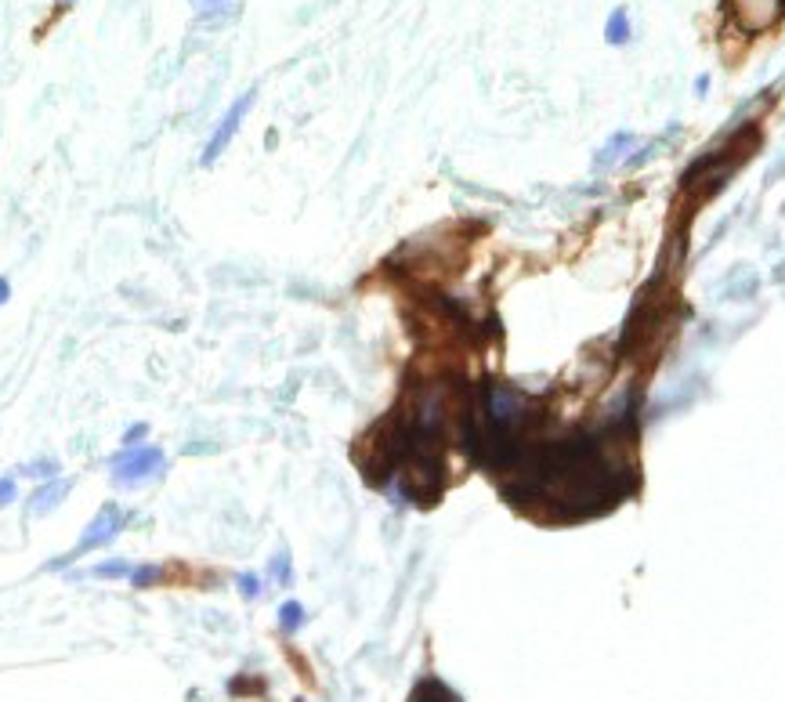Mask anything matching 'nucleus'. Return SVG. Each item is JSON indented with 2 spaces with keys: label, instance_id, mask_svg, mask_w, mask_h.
Returning <instances> with one entry per match:
<instances>
[{
  "label": "nucleus",
  "instance_id": "f257e3e1",
  "mask_svg": "<svg viewBox=\"0 0 785 702\" xmlns=\"http://www.w3.org/2000/svg\"><path fill=\"white\" fill-rule=\"evenodd\" d=\"M163 471H167V453L160 446H149V442L120 446L109 456V478H113L116 489H138L145 482H156Z\"/></svg>",
  "mask_w": 785,
  "mask_h": 702
},
{
  "label": "nucleus",
  "instance_id": "f03ea898",
  "mask_svg": "<svg viewBox=\"0 0 785 702\" xmlns=\"http://www.w3.org/2000/svg\"><path fill=\"white\" fill-rule=\"evenodd\" d=\"M127 522H131V514L123 511L120 503H102L95 518H91V522L84 525V532H80V540H76L73 551L62 554V558H51V561H48V572H62V569H69V565H73L76 558H84V554L102 551V547L116 543V536H120V532L127 529Z\"/></svg>",
  "mask_w": 785,
  "mask_h": 702
},
{
  "label": "nucleus",
  "instance_id": "7ed1b4c3",
  "mask_svg": "<svg viewBox=\"0 0 785 702\" xmlns=\"http://www.w3.org/2000/svg\"><path fill=\"white\" fill-rule=\"evenodd\" d=\"M254 98H257V91H254V87H250L246 95H239L236 102H232V105H228V109H225V116H221L218 127H214V134H210L207 149H203V156H199V160H203V167H210V163L218 160L221 152H225L228 145H232V138H236L239 127H243L246 113L254 109Z\"/></svg>",
  "mask_w": 785,
  "mask_h": 702
},
{
  "label": "nucleus",
  "instance_id": "20e7f679",
  "mask_svg": "<svg viewBox=\"0 0 785 702\" xmlns=\"http://www.w3.org/2000/svg\"><path fill=\"white\" fill-rule=\"evenodd\" d=\"M731 19L742 33H764V29L778 26V19L785 15V0H728Z\"/></svg>",
  "mask_w": 785,
  "mask_h": 702
},
{
  "label": "nucleus",
  "instance_id": "39448f33",
  "mask_svg": "<svg viewBox=\"0 0 785 702\" xmlns=\"http://www.w3.org/2000/svg\"><path fill=\"white\" fill-rule=\"evenodd\" d=\"M69 493H73V482H69V478H62V475L48 478V482H40V489H33V493H29L26 514H33V518H44V514L58 511V507L69 500Z\"/></svg>",
  "mask_w": 785,
  "mask_h": 702
},
{
  "label": "nucleus",
  "instance_id": "423d86ee",
  "mask_svg": "<svg viewBox=\"0 0 785 702\" xmlns=\"http://www.w3.org/2000/svg\"><path fill=\"white\" fill-rule=\"evenodd\" d=\"M634 40V22H630V11L612 8L605 19V44L608 48H626Z\"/></svg>",
  "mask_w": 785,
  "mask_h": 702
},
{
  "label": "nucleus",
  "instance_id": "0eeeda50",
  "mask_svg": "<svg viewBox=\"0 0 785 702\" xmlns=\"http://www.w3.org/2000/svg\"><path fill=\"white\" fill-rule=\"evenodd\" d=\"M131 561H123V558H109V561H102V565H95V569H87V572H76V576H91V579H127L131 576Z\"/></svg>",
  "mask_w": 785,
  "mask_h": 702
},
{
  "label": "nucleus",
  "instance_id": "6e6552de",
  "mask_svg": "<svg viewBox=\"0 0 785 702\" xmlns=\"http://www.w3.org/2000/svg\"><path fill=\"white\" fill-rule=\"evenodd\" d=\"M15 475L22 478H37V482H48V478L62 475V467H58V460H51V456H40V460H29V464H22Z\"/></svg>",
  "mask_w": 785,
  "mask_h": 702
},
{
  "label": "nucleus",
  "instance_id": "1a4fd4ad",
  "mask_svg": "<svg viewBox=\"0 0 785 702\" xmlns=\"http://www.w3.org/2000/svg\"><path fill=\"white\" fill-rule=\"evenodd\" d=\"M279 627H283L286 634H297V630L304 627L301 601H283V605H279Z\"/></svg>",
  "mask_w": 785,
  "mask_h": 702
},
{
  "label": "nucleus",
  "instance_id": "9d476101",
  "mask_svg": "<svg viewBox=\"0 0 785 702\" xmlns=\"http://www.w3.org/2000/svg\"><path fill=\"white\" fill-rule=\"evenodd\" d=\"M127 579H131L134 590H149V587H156V583L163 579V569L149 561V565H138V569H131V576H127Z\"/></svg>",
  "mask_w": 785,
  "mask_h": 702
},
{
  "label": "nucleus",
  "instance_id": "9b49d317",
  "mask_svg": "<svg viewBox=\"0 0 785 702\" xmlns=\"http://www.w3.org/2000/svg\"><path fill=\"white\" fill-rule=\"evenodd\" d=\"M268 576L279 583V587H290V579H294V565H290V554L279 551L272 561H268Z\"/></svg>",
  "mask_w": 785,
  "mask_h": 702
},
{
  "label": "nucleus",
  "instance_id": "f8f14e48",
  "mask_svg": "<svg viewBox=\"0 0 785 702\" xmlns=\"http://www.w3.org/2000/svg\"><path fill=\"white\" fill-rule=\"evenodd\" d=\"M236 587H239V594H243L246 601H254V598H261V587H265V583H261V576H257V572H243V576L236 579Z\"/></svg>",
  "mask_w": 785,
  "mask_h": 702
},
{
  "label": "nucleus",
  "instance_id": "ddd939ff",
  "mask_svg": "<svg viewBox=\"0 0 785 702\" xmlns=\"http://www.w3.org/2000/svg\"><path fill=\"white\" fill-rule=\"evenodd\" d=\"M19 500V478L15 475H0V511L11 507V503Z\"/></svg>",
  "mask_w": 785,
  "mask_h": 702
},
{
  "label": "nucleus",
  "instance_id": "4468645a",
  "mask_svg": "<svg viewBox=\"0 0 785 702\" xmlns=\"http://www.w3.org/2000/svg\"><path fill=\"white\" fill-rule=\"evenodd\" d=\"M634 142H637L634 134H626V131H623V134H615L612 142L605 145V152H601V160H597V163H601V167H605V163H612V160H615V152L623 149V145H634Z\"/></svg>",
  "mask_w": 785,
  "mask_h": 702
},
{
  "label": "nucleus",
  "instance_id": "2eb2a0df",
  "mask_svg": "<svg viewBox=\"0 0 785 702\" xmlns=\"http://www.w3.org/2000/svg\"><path fill=\"white\" fill-rule=\"evenodd\" d=\"M228 4H232V0H192V8L199 11V15H221V11H228Z\"/></svg>",
  "mask_w": 785,
  "mask_h": 702
},
{
  "label": "nucleus",
  "instance_id": "dca6fc26",
  "mask_svg": "<svg viewBox=\"0 0 785 702\" xmlns=\"http://www.w3.org/2000/svg\"><path fill=\"white\" fill-rule=\"evenodd\" d=\"M145 438H149V424H131L127 427V435H123V446H138Z\"/></svg>",
  "mask_w": 785,
  "mask_h": 702
},
{
  "label": "nucleus",
  "instance_id": "f3484780",
  "mask_svg": "<svg viewBox=\"0 0 785 702\" xmlns=\"http://www.w3.org/2000/svg\"><path fill=\"white\" fill-rule=\"evenodd\" d=\"M11 301V279L8 276H0V308Z\"/></svg>",
  "mask_w": 785,
  "mask_h": 702
},
{
  "label": "nucleus",
  "instance_id": "a211bd4d",
  "mask_svg": "<svg viewBox=\"0 0 785 702\" xmlns=\"http://www.w3.org/2000/svg\"><path fill=\"white\" fill-rule=\"evenodd\" d=\"M695 91L706 95V91H710V76H699V80H695Z\"/></svg>",
  "mask_w": 785,
  "mask_h": 702
},
{
  "label": "nucleus",
  "instance_id": "6ab92c4d",
  "mask_svg": "<svg viewBox=\"0 0 785 702\" xmlns=\"http://www.w3.org/2000/svg\"><path fill=\"white\" fill-rule=\"evenodd\" d=\"M58 4H62V8H69V4H76V0H58Z\"/></svg>",
  "mask_w": 785,
  "mask_h": 702
}]
</instances>
